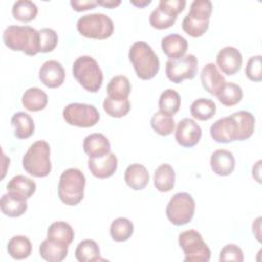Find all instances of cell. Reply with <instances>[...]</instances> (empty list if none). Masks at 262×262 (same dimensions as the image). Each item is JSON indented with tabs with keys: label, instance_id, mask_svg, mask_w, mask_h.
Wrapping results in <instances>:
<instances>
[{
	"label": "cell",
	"instance_id": "cell-13",
	"mask_svg": "<svg viewBox=\"0 0 262 262\" xmlns=\"http://www.w3.org/2000/svg\"><path fill=\"white\" fill-rule=\"evenodd\" d=\"M216 62L222 73L231 76L241 70L243 64V56L239 50L235 47L225 46L218 51Z\"/></svg>",
	"mask_w": 262,
	"mask_h": 262
},
{
	"label": "cell",
	"instance_id": "cell-36",
	"mask_svg": "<svg viewBox=\"0 0 262 262\" xmlns=\"http://www.w3.org/2000/svg\"><path fill=\"white\" fill-rule=\"evenodd\" d=\"M11 12L15 19L23 23H29L36 17L38 7L33 1L18 0L13 3Z\"/></svg>",
	"mask_w": 262,
	"mask_h": 262
},
{
	"label": "cell",
	"instance_id": "cell-1",
	"mask_svg": "<svg viewBox=\"0 0 262 262\" xmlns=\"http://www.w3.org/2000/svg\"><path fill=\"white\" fill-rule=\"evenodd\" d=\"M4 44L13 51L36 55L40 49L39 31L30 26H8L2 36Z\"/></svg>",
	"mask_w": 262,
	"mask_h": 262
},
{
	"label": "cell",
	"instance_id": "cell-48",
	"mask_svg": "<svg viewBox=\"0 0 262 262\" xmlns=\"http://www.w3.org/2000/svg\"><path fill=\"white\" fill-rule=\"evenodd\" d=\"M130 3L135 5L136 7L141 8V7H145V6L149 5L151 3V1L150 0H139V1L138 0H130Z\"/></svg>",
	"mask_w": 262,
	"mask_h": 262
},
{
	"label": "cell",
	"instance_id": "cell-47",
	"mask_svg": "<svg viewBox=\"0 0 262 262\" xmlns=\"http://www.w3.org/2000/svg\"><path fill=\"white\" fill-rule=\"evenodd\" d=\"M260 224H261V217H258L254 222H253V233L255 234L256 238L260 242Z\"/></svg>",
	"mask_w": 262,
	"mask_h": 262
},
{
	"label": "cell",
	"instance_id": "cell-24",
	"mask_svg": "<svg viewBox=\"0 0 262 262\" xmlns=\"http://www.w3.org/2000/svg\"><path fill=\"white\" fill-rule=\"evenodd\" d=\"M7 191L28 200L36 191V183L31 178L24 175H16L10 179L6 185Z\"/></svg>",
	"mask_w": 262,
	"mask_h": 262
},
{
	"label": "cell",
	"instance_id": "cell-11",
	"mask_svg": "<svg viewBox=\"0 0 262 262\" xmlns=\"http://www.w3.org/2000/svg\"><path fill=\"white\" fill-rule=\"evenodd\" d=\"M198 58L193 54H185L176 59H169L166 62V76L175 84H179L185 79H193L198 71Z\"/></svg>",
	"mask_w": 262,
	"mask_h": 262
},
{
	"label": "cell",
	"instance_id": "cell-18",
	"mask_svg": "<svg viewBox=\"0 0 262 262\" xmlns=\"http://www.w3.org/2000/svg\"><path fill=\"white\" fill-rule=\"evenodd\" d=\"M210 166L213 172L219 176L230 175L235 167L233 154L227 149H216L210 158Z\"/></svg>",
	"mask_w": 262,
	"mask_h": 262
},
{
	"label": "cell",
	"instance_id": "cell-7",
	"mask_svg": "<svg viewBox=\"0 0 262 262\" xmlns=\"http://www.w3.org/2000/svg\"><path fill=\"white\" fill-rule=\"evenodd\" d=\"M178 244L183 250L185 262H208L210 260L211 251L199 231L193 229L182 231L178 236Z\"/></svg>",
	"mask_w": 262,
	"mask_h": 262
},
{
	"label": "cell",
	"instance_id": "cell-9",
	"mask_svg": "<svg viewBox=\"0 0 262 262\" xmlns=\"http://www.w3.org/2000/svg\"><path fill=\"white\" fill-rule=\"evenodd\" d=\"M186 2L184 0H161L149 15V24L157 30H165L174 25L178 13L182 12Z\"/></svg>",
	"mask_w": 262,
	"mask_h": 262
},
{
	"label": "cell",
	"instance_id": "cell-19",
	"mask_svg": "<svg viewBox=\"0 0 262 262\" xmlns=\"http://www.w3.org/2000/svg\"><path fill=\"white\" fill-rule=\"evenodd\" d=\"M83 148L89 158H100L111 151V144L102 133H92L85 137Z\"/></svg>",
	"mask_w": 262,
	"mask_h": 262
},
{
	"label": "cell",
	"instance_id": "cell-40",
	"mask_svg": "<svg viewBox=\"0 0 262 262\" xmlns=\"http://www.w3.org/2000/svg\"><path fill=\"white\" fill-rule=\"evenodd\" d=\"M182 30L189 36L198 38L203 36L209 28V20H199L186 14L182 20Z\"/></svg>",
	"mask_w": 262,
	"mask_h": 262
},
{
	"label": "cell",
	"instance_id": "cell-28",
	"mask_svg": "<svg viewBox=\"0 0 262 262\" xmlns=\"http://www.w3.org/2000/svg\"><path fill=\"white\" fill-rule=\"evenodd\" d=\"M155 187L161 192H168L175 184V172L169 164L160 165L154 174Z\"/></svg>",
	"mask_w": 262,
	"mask_h": 262
},
{
	"label": "cell",
	"instance_id": "cell-5",
	"mask_svg": "<svg viewBox=\"0 0 262 262\" xmlns=\"http://www.w3.org/2000/svg\"><path fill=\"white\" fill-rule=\"evenodd\" d=\"M23 167L34 177H46L51 172L50 146L45 140L34 142L23 157Z\"/></svg>",
	"mask_w": 262,
	"mask_h": 262
},
{
	"label": "cell",
	"instance_id": "cell-2",
	"mask_svg": "<svg viewBox=\"0 0 262 262\" xmlns=\"http://www.w3.org/2000/svg\"><path fill=\"white\" fill-rule=\"evenodd\" d=\"M128 56L139 79L149 80L158 74L160 60L147 43L142 41L133 43L129 49Z\"/></svg>",
	"mask_w": 262,
	"mask_h": 262
},
{
	"label": "cell",
	"instance_id": "cell-12",
	"mask_svg": "<svg viewBox=\"0 0 262 262\" xmlns=\"http://www.w3.org/2000/svg\"><path fill=\"white\" fill-rule=\"evenodd\" d=\"M202 137V129L199 124L189 118H184L176 126L175 139L183 147L196 145Z\"/></svg>",
	"mask_w": 262,
	"mask_h": 262
},
{
	"label": "cell",
	"instance_id": "cell-23",
	"mask_svg": "<svg viewBox=\"0 0 262 262\" xmlns=\"http://www.w3.org/2000/svg\"><path fill=\"white\" fill-rule=\"evenodd\" d=\"M230 116L236 126V140L243 141L250 138L255 129V117L247 111H238Z\"/></svg>",
	"mask_w": 262,
	"mask_h": 262
},
{
	"label": "cell",
	"instance_id": "cell-16",
	"mask_svg": "<svg viewBox=\"0 0 262 262\" xmlns=\"http://www.w3.org/2000/svg\"><path fill=\"white\" fill-rule=\"evenodd\" d=\"M88 168L96 178H108L118 168V159L116 155L111 151L100 158H89Z\"/></svg>",
	"mask_w": 262,
	"mask_h": 262
},
{
	"label": "cell",
	"instance_id": "cell-27",
	"mask_svg": "<svg viewBox=\"0 0 262 262\" xmlns=\"http://www.w3.org/2000/svg\"><path fill=\"white\" fill-rule=\"evenodd\" d=\"M47 102V94L38 87H31L27 89L21 97L24 107L30 112H39L44 110Z\"/></svg>",
	"mask_w": 262,
	"mask_h": 262
},
{
	"label": "cell",
	"instance_id": "cell-8",
	"mask_svg": "<svg viewBox=\"0 0 262 262\" xmlns=\"http://www.w3.org/2000/svg\"><path fill=\"white\" fill-rule=\"evenodd\" d=\"M195 211L193 198L187 192L175 193L166 208V215L174 225H184L191 221Z\"/></svg>",
	"mask_w": 262,
	"mask_h": 262
},
{
	"label": "cell",
	"instance_id": "cell-34",
	"mask_svg": "<svg viewBox=\"0 0 262 262\" xmlns=\"http://www.w3.org/2000/svg\"><path fill=\"white\" fill-rule=\"evenodd\" d=\"M133 231H134L133 223L125 217L116 218L111 223L110 234L115 242L121 243L129 239L133 234Z\"/></svg>",
	"mask_w": 262,
	"mask_h": 262
},
{
	"label": "cell",
	"instance_id": "cell-25",
	"mask_svg": "<svg viewBox=\"0 0 262 262\" xmlns=\"http://www.w3.org/2000/svg\"><path fill=\"white\" fill-rule=\"evenodd\" d=\"M68 245L59 244L46 238L41 243L39 253L40 256L48 262H60L66 259L68 255Z\"/></svg>",
	"mask_w": 262,
	"mask_h": 262
},
{
	"label": "cell",
	"instance_id": "cell-32",
	"mask_svg": "<svg viewBox=\"0 0 262 262\" xmlns=\"http://www.w3.org/2000/svg\"><path fill=\"white\" fill-rule=\"evenodd\" d=\"M181 104V97L177 91L174 89L164 90L159 98V108L160 112L168 116L175 115Z\"/></svg>",
	"mask_w": 262,
	"mask_h": 262
},
{
	"label": "cell",
	"instance_id": "cell-29",
	"mask_svg": "<svg viewBox=\"0 0 262 262\" xmlns=\"http://www.w3.org/2000/svg\"><path fill=\"white\" fill-rule=\"evenodd\" d=\"M75 236L72 226L64 221H55L47 229V238L59 244L70 245Z\"/></svg>",
	"mask_w": 262,
	"mask_h": 262
},
{
	"label": "cell",
	"instance_id": "cell-4",
	"mask_svg": "<svg viewBox=\"0 0 262 262\" xmlns=\"http://www.w3.org/2000/svg\"><path fill=\"white\" fill-rule=\"evenodd\" d=\"M73 75L77 82L89 92H97L102 85V71L98 62L89 55H82L74 61Z\"/></svg>",
	"mask_w": 262,
	"mask_h": 262
},
{
	"label": "cell",
	"instance_id": "cell-22",
	"mask_svg": "<svg viewBox=\"0 0 262 262\" xmlns=\"http://www.w3.org/2000/svg\"><path fill=\"white\" fill-rule=\"evenodd\" d=\"M0 208L4 215L8 217H19L28 209L27 200L11 192H7L1 196Z\"/></svg>",
	"mask_w": 262,
	"mask_h": 262
},
{
	"label": "cell",
	"instance_id": "cell-45",
	"mask_svg": "<svg viewBox=\"0 0 262 262\" xmlns=\"http://www.w3.org/2000/svg\"><path fill=\"white\" fill-rule=\"evenodd\" d=\"M73 9L76 11H85L88 9H92L97 5V1L94 0H82V1H76L72 0L70 2Z\"/></svg>",
	"mask_w": 262,
	"mask_h": 262
},
{
	"label": "cell",
	"instance_id": "cell-6",
	"mask_svg": "<svg viewBox=\"0 0 262 262\" xmlns=\"http://www.w3.org/2000/svg\"><path fill=\"white\" fill-rule=\"evenodd\" d=\"M78 32L86 37L104 40L112 36L114 24L110 16L103 13H90L81 16L77 21Z\"/></svg>",
	"mask_w": 262,
	"mask_h": 262
},
{
	"label": "cell",
	"instance_id": "cell-38",
	"mask_svg": "<svg viewBox=\"0 0 262 262\" xmlns=\"http://www.w3.org/2000/svg\"><path fill=\"white\" fill-rule=\"evenodd\" d=\"M151 128L160 135H170L175 128V121L172 116H168L161 112H157L150 119Z\"/></svg>",
	"mask_w": 262,
	"mask_h": 262
},
{
	"label": "cell",
	"instance_id": "cell-37",
	"mask_svg": "<svg viewBox=\"0 0 262 262\" xmlns=\"http://www.w3.org/2000/svg\"><path fill=\"white\" fill-rule=\"evenodd\" d=\"M216 96L223 105L233 106L242 100L243 90L241 86L235 83H225Z\"/></svg>",
	"mask_w": 262,
	"mask_h": 262
},
{
	"label": "cell",
	"instance_id": "cell-20",
	"mask_svg": "<svg viewBox=\"0 0 262 262\" xmlns=\"http://www.w3.org/2000/svg\"><path fill=\"white\" fill-rule=\"evenodd\" d=\"M124 179L130 188L134 190H141L149 182V173L143 165L135 163L126 168Z\"/></svg>",
	"mask_w": 262,
	"mask_h": 262
},
{
	"label": "cell",
	"instance_id": "cell-35",
	"mask_svg": "<svg viewBox=\"0 0 262 262\" xmlns=\"http://www.w3.org/2000/svg\"><path fill=\"white\" fill-rule=\"evenodd\" d=\"M216 113V103L207 98L195 99L190 105L191 116L199 121H207L214 117Z\"/></svg>",
	"mask_w": 262,
	"mask_h": 262
},
{
	"label": "cell",
	"instance_id": "cell-3",
	"mask_svg": "<svg viewBox=\"0 0 262 262\" xmlns=\"http://www.w3.org/2000/svg\"><path fill=\"white\" fill-rule=\"evenodd\" d=\"M86 178L83 172L77 168L64 170L58 182V196L68 206L78 205L84 198Z\"/></svg>",
	"mask_w": 262,
	"mask_h": 262
},
{
	"label": "cell",
	"instance_id": "cell-33",
	"mask_svg": "<svg viewBox=\"0 0 262 262\" xmlns=\"http://www.w3.org/2000/svg\"><path fill=\"white\" fill-rule=\"evenodd\" d=\"M100 250L93 239H84L79 243L75 250V257L79 262H93L99 260Z\"/></svg>",
	"mask_w": 262,
	"mask_h": 262
},
{
	"label": "cell",
	"instance_id": "cell-30",
	"mask_svg": "<svg viewBox=\"0 0 262 262\" xmlns=\"http://www.w3.org/2000/svg\"><path fill=\"white\" fill-rule=\"evenodd\" d=\"M7 252L13 259H26L32 252L31 241L25 235H14L7 244Z\"/></svg>",
	"mask_w": 262,
	"mask_h": 262
},
{
	"label": "cell",
	"instance_id": "cell-26",
	"mask_svg": "<svg viewBox=\"0 0 262 262\" xmlns=\"http://www.w3.org/2000/svg\"><path fill=\"white\" fill-rule=\"evenodd\" d=\"M11 125L14 128V136L19 139H27L35 132L34 120L25 112L15 113L11 117Z\"/></svg>",
	"mask_w": 262,
	"mask_h": 262
},
{
	"label": "cell",
	"instance_id": "cell-43",
	"mask_svg": "<svg viewBox=\"0 0 262 262\" xmlns=\"http://www.w3.org/2000/svg\"><path fill=\"white\" fill-rule=\"evenodd\" d=\"M261 55H255L249 58L245 70L248 79L254 82H260L262 80V69H261Z\"/></svg>",
	"mask_w": 262,
	"mask_h": 262
},
{
	"label": "cell",
	"instance_id": "cell-31",
	"mask_svg": "<svg viewBox=\"0 0 262 262\" xmlns=\"http://www.w3.org/2000/svg\"><path fill=\"white\" fill-rule=\"evenodd\" d=\"M106 91L108 97L114 99H126L131 91V84L126 76L118 75L111 79L107 84Z\"/></svg>",
	"mask_w": 262,
	"mask_h": 262
},
{
	"label": "cell",
	"instance_id": "cell-15",
	"mask_svg": "<svg viewBox=\"0 0 262 262\" xmlns=\"http://www.w3.org/2000/svg\"><path fill=\"white\" fill-rule=\"evenodd\" d=\"M211 137L219 143H229L236 140V126L231 116L221 118L210 127Z\"/></svg>",
	"mask_w": 262,
	"mask_h": 262
},
{
	"label": "cell",
	"instance_id": "cell-46",
	"mask_svg": "<svg viewBox=\"0 0 262 262\" xmlns=\"http://www.w3.org/2000/svg\"><path fill=\"white\" fill-rule=\"evenodd\" d=\"M121 4L120 0H102L97 1V5H101L106 8H115Z\"/></svg>",
	"mask_w": 262,
	"mask_h": 262
},
{
	"label": "cell",
	"instance_id": "cell-17",
	"mask_svg": "<svg viewBox=\"0 0 262 262\" xmlns=\"http://www.w3.org/2000/svg\"><path fill=\"white\" fill-rule=\"evenodd\" d=\"M201 82L205 90L213 95H217V93L226 83L225 78L222 76V74L218 71L216 64L213 62L207 63L202 69Z\"/></svg>",
	"mask_w": 262,
	"mask_h": 262
},
{
	"label": "cell",
	"instance_id": "cell-39",
	"mask_svg": "<svg viewBox=\"0 0 262 262\" xmlns=\"http://www.w3.org/2000/svg\"><path fill=\"white\" fill-rule=\"evenodd\" d=\"M104 112L113 118L125 117L130 111V102L128 98L126 99H114L112 97H106L102 103Z\"/></svg>",
	"mask_w": 262,
	"mask_h": 262
},
{
	"label": "cell",
	"instance_id": "cell-42",
	"mask_svg": "<svg viewBox=\"0 0 262 262\" xmlns=\"http://www.w3.org/2000/svg\"><path fill=\"white\" fill-rule=\"evenodd\" d=\"M40 35V52L46 53L54 50L58 42L57 33L50 28H43L39 30Z\"/></svg>",
	"mask_w": 262,
	"mask_h": 262
},
{
	"label": "cell",
	"instance_id": "cell-14",
	"mask_svg": "<svg viewBox=\"0 0 262 262\" xmlns=\"http://www.w3.org/2000/svg\"><path fill=\"white\" fill-rule=\"evenodd\" d=\"M66 72L63 67L57 60L45 61L39 71V79L48 88H57L64 82Z\"/></svg>",
	"mask_w": 262,
	"mask_h": 262
},
{
	"label": "cell",
	"instance_id": "cell-44",
	"mask_svg": "<svg viewBox=\"0 0 262 262\" xmlns=\"http://www.w3.org/2000/svg\"><path fill=\"white\" fill-rule=\"evenodd\" d=\"M219 261L242 262V261H244L243 251L238 246H236L234 244L225 245L220 251Z\"/></svg>",
	"mask_w": 262,
	"mask_h": 262
},
{
	"label": "cell",
	"instance_id": "cell-10",
	"mask_svg": "<svg viewBox=\"0 0 262 262\" xmlns=\"http://www.w3.org/2000/svg\"><path fill=\"white\" fill-rule=\"evenodd\" d=\"M62 117L69 125L82 128L92 127L100 119V115L95 106L80 102L68 104L62 111Z\"/></svg>",
	"mask_w": 262,
	"mask_h": 262
},
{
	"label": "cell",
	"instance_id": "cell-21",
	"mask_svg": "<svg viewBox=\"0 0 262 262\" xmlns=\"http://www.w3.org/2000/svg\"><path fill=\"white\" fill-rule=\"evenodd\" d=\"M186 39L178 34H170L162 39L161 47L169 59H176L183 56L187 50Z\"/></svg>",
	"mask_w": 262,
	"mask_h": 262
},
{
	"label": "cell",
	"instance_id": "cell-41",
	"mask_svg": "<svg viewBox=\"0 0 262 262\" xmlns=\"http://www.w3.org/2000/svg\"><path fill=\"white\" fill-rule=\"evenodd\" d=\"M212 9H213V5L211 1L194 0L190 4V9L187 14L195 19L207 21V20H210Z\"/></svg>",
	"mask_w": 262,
	"mask_h": 262
}]
</instances>
